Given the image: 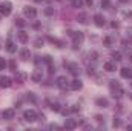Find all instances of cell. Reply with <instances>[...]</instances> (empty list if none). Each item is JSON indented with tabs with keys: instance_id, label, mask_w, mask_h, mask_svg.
<instances>
[{
	"instance_id": "ffe728a7",
	"label": "cell",
	"mask_w": 132,
	"mask_h": 131,
	"mask_svg": "<svg viewBox=\"0 0 132 131\" xmlns=\"http://www.w3.org/2000/svg\"><path fill=\"white\" fill-rule=\"evenodd\" d=\"M26 77H28V76H26L25 72H17V74H15V82H19V83H23V82L26 80Z\"/></svg>"
},
{
	"instance_id": "836d02e7",
	"label": "cell",
	"mask_w": 132,
	"mask_h": 131,
	"mask_svg": "<svg viewBox=\"0 0 132 131\" xmlns=\"http://www.w3.org/2000/svg\"><path fill=\"white\" fill-rule=\"evenodd\" d=\"M45 62H46L48 65H51V63H52V59H51V56H45Z\"/></svg>"
},
{
	"instance_id": "f1b7e54d",
	"label": "cell",
	"mask_w": 132,
	"mask_h": 131,
	"mask_svg": "<svg viewBox=\"0 0 132 131\" xmlns=\"http://www.w3.org/2000/svg\"><path fill=\"white\" fill-rule=\"evenodd\" d=\"M112 125H114V128H118V127H121V120H120L118 117H114V120H112Z\"/></svg>"
},
{
	"instance_id": "7402d4cb",
	"label": "cell",
	"mask_w": 132,
	"mask_h": 131,
	"mask_svg": "<svg viewBox=\"0 0 132 131\" xmlns=\"http://www.w3.org/2000/svg\"><path fill=\"white\" fill-rule=\"evenodd\" d=\"M20 57H22V60H28L29 57H31V53H29V49H22L20 51Z\"/></svg>"
},
{
	"instance_id": "4316f807",
	"label": "cell",
	"mask_w": 132,
	"mask_h": 131,
	"mask_svg": "<svg viewBox=\"0 0 132 131\" xmlns=\"http://www.w3.org/2000/svg\"><path fill=\"white\" fill-rule=\"evenodd\" d=\"M72 8H81L83 6V0H71Z\"/></svg>"
},
{
	"instance_id": "b9f144b4",
	"label": "cell",
	"mask_w": 132,
	"mask_h": 131,
	"mask_svg": "<svg viewBox=\"0 0 132 131\" xmlns=\"http://www.w3.org/2000/svg\"><path fill=\"white\" fill-rule=\"evenodd\" d=\"M129 60L132 62V54H129Z\"/></svg>"
},
{
	"instance_id": "44dd1931",
	"label": "cell",
	"mask_w": 132,
	"mask_h": 131,
	"mask_svg": "<svg viewBox=\"0 0 132 131\" xmlns=\"http://www.w3.org/2000/svg\"><path fill=\"white\" fill-rule=\"evenodd\" d=\"M48 40H49V42H52V43H54L57 48H62V46H63V42H60V40H59V39H55V37H51V35H48Z\"/></svg>"
},
{
	"instance_id": "30bf717a",
	"label": "cell",
	"mask_w": 132,
	"mask_h": 131,
	"mask_svg": "<svg viewBox=\"0 0 132 131\" xmlns=\"http://www.w3.org/2000/svg\"><path fill=\"white\" fill-rule=\"evenodd\" d=\"M14 116H15V111H14V110H5V111L2 113V117H3L5 120H11V119H14Z\"/></svg>"
},
{
	"instance_id": "d6986e66",
	"label": "cell",
	"mask_w": 132,
	"mask_h": 131,
	"mask_svg": "<svg viewBox=\"0 0 132 131\" xmlns=\"http://www.w3.org/2000/svg\"><path fill=\"white\" fill-rule=\"evenodd\" d=\"M43 14H45V16H48V17H52V16L55 14V9H54L52 6H46V8L43 9Z\"/></svg>"
},
{
	"instance_id": "4fadbf2b",
	"label": "cell",
	"mask_w": 132,
	"mask_h": 131,
	"mask_svg": "<svg viewBox=\"0 0 132 131\" xmlns=\"http://www.w3.org/2000/svg\"><path fill=\"white\" fill-rule=\"evenodd\" d=\"M120 74H121L123 79H131L132 77V69L131 68H121V69H120Z\"/></svg>"
},
{
	"instance_id": "f6af8a7d",
	"label": "cell",
	"mask_w": 132,
	"mask_h": 131,
	"mask_svg": "<svg viewBox=\"0 0 132 131\" xmlns=\"http://www.w3.org/2000/svg\"><path fill=\"white\" fill-rule=\"evenodd\" d=\"M131 86H132V82H131Z\"/></svg>"
},
{
	"instance_id": "7c38bea8",
	"label": "cell",
	"mask_w": 132,
	"mask_h": 131,
	"mask_svg": "<svg viewBox=\"0 0 132 131\" xmlns=\"http://www.w3.org/2000/svg\"><path fill=\"white\" fill-rule=\"evenodd\" d=\"M0 86H3V88L11 86V77H8V76H2V77H0Z\"/></svg>"
},
{
	"instance_id": "9c48e42d",
	"label": "cell",
	"mask_w": 132,
	"mask_h": 131,
	"mask_svg": "<svg viewBox=\"0 0 132 131\" xmlns=\"http://www.w3.org/2000/svg\"><path fill=\"white\" fill-rule=\"evenodd\" d=\"M94 23H95L97 26H100V28H101V26H104V23H106V19H104L101 14H95V16H94Z\"/></svg>"
},
{
	"instance_id": "cb8c5ba5",
	"label": "cell",
	"mask_w": 132,
	"mask_h": 131,
	"mask_svg": "<svg viewBox=\"0 0 132 131\" xmlns=\"http://www.w3.org/2000/svg\"><path fill=\"white\" fill-rule=\"evenodd\" d=\"M43 45H45V40H43L42 37H37L35 42H34V46H35V48H42Z\"/></svg>"
},
{
	"instance_id": "7bdbcfd3",
	"label": "cell",
	"mask_w": 132,
	"mask_h": 131,
	"mask_svg": "<svg viewBox=\"0 0 132 131\" xmlns=\"http://www.w3.org/2000/svg\"><path fill=\"white\" fill-rule=\"evenodd\" d=\"M35 2H37V3H40V2H42V0H35Z\"/></svg>"
},
{
	"instance_id": "9a60e30c",
	"label": "cell",
	"mask_w": 132,
	"mask_h": 131,
	"mask_svg": "<svg viewBox=\"0 0 132 131\" xmlns=\"http://www.w3.org/2000/svg\"><path fill=\"white\" fill-rule=\"evenodd\" d=\"M17 40H19L20 43H26V42H28V34L25 33V31H19V33H17Z\"/></svg>"
},
{
	"instance_id": "e575fe53",
	"label": "cell",
	"mask_w": 132,
	"mask_h": 131,
	"mask_svg": "<svg viewBox=\"0 0 132 131\" xmlns=\"http://www.w3.org/2000/svg\"><path fill=\"white\" fill-rule=\"evenodd\" d=\"M9 68L15 71V62H14V60H11V62H9Z\"/></svg>"
},
{
	"instance_id": "f546056e",
	"label": "cell",
	"mask_w": 132,
	"mask_h": 131,
	"mask_svg": "<svg viewBox=\"0 0 132 131\" xmlns=\"http://www.w3.org/2000/svg\"><path fill=\"white\" fill-rule=\"evenodd\" d=\"M109 6H111V2H109V0H101V8L109 9Z\"/></svg>"
},
{
	"instance_id": "d590c367",
	"label": "cell",
	"mask_w": 132,
	"mask_h": 131,
	"mask_svg": "<svg viewBox=\"0 0 132 131\" xmlns=\"http://www.w3.org/2000/svg\"><path fill=\"white\" fill-rule=\"evenodd\" d=\"M95 119H97V122H100V123H101V122H103V123H104V119H103V117H101V116H97V117H95Z\"/></svg>"
},
{
	"instance_id": "277c9868",
	"label": "cell",
	"mask_w": 132,
	"mask_h": 131,
	"mask_svg": "<svg viewBox=\"0 0 132 131\" xmlns=\"http://www.w3.org/2000/svg\"><path fill=\"white\" fill-rule=\"evenodd\" d=\"M71 37L74 39V45H78V46H80V43L85 40V34L81 33V31H78V33H74V31H72Z\"/></svg>"
},
{
	"instance_id": "60d3db41",
	"label": "cell",
	"mask_w": 132,
	"mask_h": 131,
	"mask_svg": "<svg viewBox=\"0 0 132 131\" xmlns=\"http://www.w3.org/2000/svg\"><path fill=\"white\" fill-rule=\"evenodd\" d=\"M120 2H121V3H128L129 0H120Z\"/></svg>"
},
{
	"instance_id": "ac0fdd59",
	"label": "cell",
	"mask_w": 132,
	"mask_h": 131,
	"mask_svg": "<svg viewBox=\"0 0 132 131\" xmlns=\"http://www.w3.org/2000/svg\"><path fill=\"white\" fill-rule=\"evenodd\" d=\"M104 69L108 71V72H114L117 68H115V62H106L104 63Z\"/></svg>"
},
{
	"instance_id": "7a4b0ae2",
	"label": "cell",
	"mask_w": 132,
	"mask_h": 131,
	"mask_svg": "<svg viewBox=\"0 0 132 131\" xmlns=\"http://www.w3.org/2000/svg\"><path fill=\"white\" fill-rule=\"evenodd\" d=\"M11 11H12V5L9 3V2H5V3H0V14L2 16H9L11 14Z\"/></svg>"
},
{
	"instance_id": "4dcf8cb0",
	"label": "cell",
	"mask_w": 132,
	"mask_h": 131,
	"mask_svg": "<svg viewBox=\"0 0 132 131\" xmlns=\"http://www.w3.org/2000/svg\"><path fill=\"white\" fill-rule=\"evenodd\" d=\"M26 97H28V100H31V102H35V100H37V97H35L34 93H26Z\"/></svg>"
},
{
	"instance_id": "74e56055",
	"label": "cell",
	"mask_w": 132,
	"mask_h": 131,
	"mask_svg": "<svg viewBox=\"0 0 132 131\" xmlns=\"http://www.w3.org/2000/svg\"><path fill=\"white\" fill-rule=\"evenodd\" d=\"M71 111H74V113H75V111H78V106H77V105H74V106L71 108Z\"/></svg>"
},
{
	"instance_id": "f35d334b",
	"label": "cell",
	"mask_w": 132,
	"mask_h": 131,
	"mask_svg": "<svg viewBox=\"0 0 132 131\" xmlns=\"http://www.w3.org/2000/svg\"><path fill=\"white\" fill-rule=\"evenodd\" d=\"M111 26H112V28H117V26H118V23H117V22H112V23H111Z\"/></svg>"
},
{
	"instance_id": "603a6c76",
	"label": "cell",
	"mask_w": 132,
	"mask_h": 131,
	"mask_svg": "<svg viewBox=\"0 0 132 131\" xmlns=\"http://www.w3.org/2000/svg\"><path fill=\"white\" fill-rule=\"evenodd\" d=\"M77 19H78L80 23H88V14H86V12H80Z\"/></svg>"
},
{
	"instance_id": "3957f363",
	"label": "cell",
	"mask_w": 132,
	"mask_h": 131,
	"mask_svg": "<svg viewBox=\"0 0 132 131\" xmlns=\"http://www.w3.org/2000/svg\"><path fill=\"white\" fill-rule=\"evenodd\" d=\"M23 117H25L26 122H35V120L38 119V116H37V113H35L34 110H26V111L23 113Z\"/></svg>"
},
{
	"instance_id": "d4e9b609",
	"label": "cell",
	"mask_w": 132,
	"mask_h": 131,
	"mask_svg": "<svg viewBox=\"0 0 132 131\" xmlns=\"http://www.w3.org/2000/svg\"><path fill=\"white\" fill-rule=\"evenodd\" d=\"M112 59H114V62H120L123 57H121V53L120 51H115V53H112Z\"/></svg>"
},
{
	"instance_id": "2e32d148",
	"label": "cell",
	"mask_w": 132,
	"mask_h": 131,
	"mask_svg": "<svg viewBox=\"0 0 132 131\" xmlns=\"http://www.w3.org/2000/svg\"><path fill=\"white\" fill-rule=\"evenodd\" d=\"M77 127V122L74 120V119H66V122H65V128L66 130H74Z\"/></svg>"
},
{
	"instance_id": "8d00e7d4",
	"label": "cell",
	"mask_w": 132,
	"mask_h": 131,
	"mask_svg": "<svg viewBox=\"0 0 132 131\" xmlns=\"http://www.w3.org/2000/svg\"><path fill=\"white\" fill-rule=\"evenodd\" d=\"M49 128H51V130H57V128H59V125H55V123H52V125H49Z\"/></svg>"
},
{
	"instance_id": "6da1fadb",
	"label": "cell",
	"mask_w": 132,
	"mask_h": 131,
	"mask_svg": "<svg viewBox=\"0 0 132 131\" xmlns=\"http://www.w3.org/2000/svg\"><path fill=\"white\" fill-rule=\"evenodd\" d=\"M109 86H111V93H112V96L114 97H121L123 96V88H121V85L117 82V80H111V83H109Z\"/></svg>"
},
{
	"instance_id": "ab89813d",
	"label": "cell",
	"mask_w": 132,
	"mask_h": 131,
	"mask_svg": "<svg viewBox=\"0 0 132 131\" xmlns=\"http://www.w3.org/2000/svg\"><path fill=\"white\" fill-rule=\"evenodd\" d=\"M86 3H88V5H92V3H94V0H86Z\"/></svg>"
},
{
	"instance_id": "bcb514c9",
	"label": "cell",
	"mask_w": 132,
	"mask_h": 131,
	"mask_svg": "<svg viewBox=\"0 0 132 131\" xmlns=\"http://www.w3.org/2000/svg\"><path fill=\"white\" fill-rule=\"evenodd\" d=\"M131 99H132V94H131Z\"/></svg>"
},
{
	"instance_id": "1f68e13d",
	"label": "cell",
	"mask_w": 132,
	"mask_h": 131,
	"mask_svg": "<svg viewBox=\"0 0 132 131\" xmlns=\"http://www.w3.org/2000/svg\"><path fill=\"white\" fill-rule=\"evenodd\" d=\"M15 25H19V26H22V28H23V26L26 25V22H25V20H22V19H15Z\"/></svg>"
},
{
	"instance_id": "52a82bcc",
	"label": "cell",
	"mask_w": 132,
	"mask_h": 131,
	"mask_svg": "<svg viewBox=\"0 0 132 131\" xmlns=\"http://www.w3.org/2000/svg\"><path fill=\"white\" fill-rule=\"evenodd\" d=\"M57 86H59L60 90H66V88L69 86V80H68L66 77H63V76L59 77V79H57Z\"/></svg>"
},
{
	"instance_id": "e0dca14e",
	"label": "cell",
	"mask_w": 132,
	"mask_h": 131,
	"mask_svg": "<svg viewBox=\"0 0 132 131\" xmlns=\"http://www.w3.org/2000/svg\"><path fill=\"white\" fill-rule=\"evenodd\" d=\"M95 103L98 105L100 108H106V106L109 105V102H108V99H104V97H98L97 100H95Z\"/></svg>"
},
{
	"instance_id": "d6a6232c",
	"label": "cell",
	"mask_w": 132,
	"mask_h": 131,
	"mask_svg": "<svg viewBox=\"0 0 132 131\" xmlns=\"http://www.w3.org/2000/svg\"><path fill=\"white\" fill-rule=\"evenodd\" d=\"M6 65H8V63H6V60L0 57V71H2V69H5V68H6Z\"/></svg>"
},
{
	"instance_id": "5bb4252c",
	"label": "cell",
	"mask_w": 132,
	"mask_h": 131,
	"mask_svg": "<svg viewBox=\"0 0 132 131\" xmlns=\"http://www.w3.org/2000/svg\"><path fill=\"white\" fill-rule=\"evenodd\" d=\"M6 51L11 53V54L15 53V51H17V45H15L12 40H8V42H6Z\"/></svg>"
},
{
	"instance_id": "484cf974",
	"label": "cell",
	"mask_w": 132,
	"mask_h": 131,
	"mask_svg": "<svg viewBox=\"0 0 132 131\" xmlns=\"http://www.w3.org/2000/svg\"><path fill=\"white\" fill-rule=\"evenodd\" d=\"M51 110H52V111H55V113L62 111V108H60V103H59V102H52V103H51Z\"/></svg>"
},
{
	"instance_id": "83f0119b",
	"label": "cell",
	"mask_w": 132,
	"mask_h": 131,
	"mask_svg": "<svg viewBox=\"0 0 132 131\" xmlns=\"http://www.w3.org/2000/svg\"><path fill=\"white\" fill-rule=\"evenodd\" d=\"M112 42H114L112 37H104V39H103V45H104V46H111Z\"/></svg>"
},
{
	"instance_id": "8fae6325",
	"label": "cell",
	"mask_w": 132,
	"mask_h": 131,
	"mask_svg": "<svg viewBox=\"0 0 132 131\" xmlns=\"http://www.w3.org/2000/svg\"><path fill=\"white\" fill-rule=\"evenodd\" d=\"M42 77H43V76H42V71H38V69H35L32 74H31V80H32V82H35V83L42 82Z\"/></svg>"
},
{
	"instance_id": "8992f818",
	"label": "cell",
	"mask_w": 132,
	"mask_h": 131,
	"mask_svg": "<svg viewBox=\"0 0 132 131\" xmlns=\"http://www.w3.org/2000/svg\"><path fill=\"white\" fill-rule=\"evenodd\" d=\"M23 12H25V16L29 17V19H34V17L37 16V11H35V8H32V6H25V8H23Z\"/></svg>"
},
{
	"instance_id": "5b68a950",
	"label": "cell",
	"mask_w": 132,
	"mask_h": 131,
	"mask_svg": "<svg viewBox=\"0 0 132 131\" xmlns=\"http://www.w3.org/2000/svg\"><path fill=\"white\" fill-rule=\"evenodd\" d=\"M65 66L69 69L71 74H74V76H78L80 74V66L77 65V63H66L65 62Z\"/></svg>"
},
{
	"instance_id": "ba28073f",
	"label": "cell",
	"mask_w": 132,
	"mask_h": 131,
	"mask_svg": "<svg viewBox=\"0 0 132 131\" xmlns=\"http://www.w3.org/2000/svg\"><path fill=\"white\" fill-rule=\"evenodd\" d=\"M69 88H71V90H74V91H80V90L83 88V83H81V80L75 79V80H72V82L69 83Z\"/></svg>"
},
{
	"instance_id": "ee69618b",
	"label": "cell",
	"mask_w": 132,
	"mask_h": 131,
	"mask_svg": "<svg viewBox=\"0 0 132 131\" xmlns=\"http://www.w3.org/2000/svg\"><path fill=\"white\" fill-rule=\"evenodd\" d=\"M57 2H62V0H57Z\"/></svg>"
}]
</instances>
